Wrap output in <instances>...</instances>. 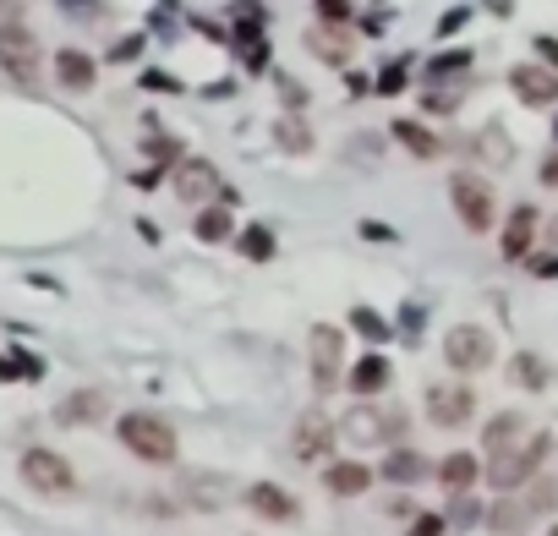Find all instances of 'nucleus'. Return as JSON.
Segmentation results:
<instances>
[{
  "instance_id": "1",
  "label": "nucleus",
  "mask_w": 558,
  "mask_h": 536,
  "mask_svg": "<svg viewBox=\"0 0 558 536\" xmlns=\"http://www.w3.org/2000/svg\"><path fill=\"white\" fill-rule=\"evenodd\" d=\"M558 504V482H531V493H504L493 509H487V531L493 536H526L537 526V515H548Z\"/></svg>"
},
{
  "instance_id": "2",
  "label": "nucleus",
  "mask_w": 558,
  "mask_h": 536,
  "mask_svg": "<svg viewBox=\"0 0 558 536\" xmlns=\"http://www.w3.org/2000/svg\"><path fill=\"white\" fill-rule=\"evenodd\" d=\"M449 203H455V219L471 236H487V230L498 225V197L476 170H455V176H449Z\"/></svg>"
},
{
  "instance_id": "3",
  "label": "nucleus",
  "mask_w": 558,
  "mask_h": 536,
  "mask_svg": "<svg viewBox=\"0 0 558 536\" xmlns=\"http://www.w3.org/2000/svg\"><path fill=\"white\" fill-rule=\"evenodd\" d=\"M121 444L137 454V460H148V465H170L176 460V427L170 422H159V416H148V411H132V416H121Z\"/></svg>"
},
{
  "instance_id": "4",
  "label": "nucleus",
  "mask_w": 558,
  "mask_h": 536,
  "mask_svg": "<svg viewBox=\"0 0 558 536\" xmlns=\"http://www.w3.org/2000/svg\"><path fill=\"white\" fill-rule=\"evenodd\" d=\"M548 449H553V438L548 433H531L526 438V449H509V454H498V465L487 476H493V487L498 493H520L526 482H537V471H542V460H548Z\"/></svg>"
},
{
  "instance_id": "5",
  "label": "nucleus",
  "mask_w": 558,
  "mask_h": 536,
  "mask_svg": "<svg viewBox=\"0 0 558 536\" xmlns=\"http://www.w3.org/2000/svg\"><path fill=\"white\" fill-rule=\"evenodd\" d=\"M307 356H312V383H318V394L340 389V378H345V334L334 329V323H312Z\"/></svg>"
},
{
  "instance_id": "6",
  "label": "nucleus",
  "mask_w": 558,
  "mask_h": 536,
  "mask_svg": "<svg viewBox=\"0 0 558 536\" xmlns=\"http://www.w3.org/2000/svg\"><path fill=\"white\" fill-rule=\"evenodd\" d=\"M22 482H28L33 493H44V498H72L77 493L72 465H66L55 449H28L22 454Z\"/></svg>"
},
{
  "instance_id": "7",
  "label": "nucleus",
  "mask_w": 558,
  "mask_h": 536,
  "mask_svg": "<svg viewBox=\"0 0 558 536\" xmlns=\"http://www.w3.org/2000/svg\"><path fill=\"white\" fill-rule=\"evenodd\" d=\"M493 334L487 329H476V323H460V329H449L444 334V361L455 372H482V367H493Z\"/></svg>"
},
{
  "instance_id": "8",
  "label": "nucleus",
  "mask_w": 558,
  "mask_h": 536,
  "mask_svg": "<svg viewBox=\"0 0 558 536\" xmlns=\"http://www.w3.org/2000/svg\"><path fill=\"white\" fill-rule=\"evenodd\" d=\"M427 416H433V427H444V433L465 427L476 416L471 383H433V389H427Z\"/></svg>"
},
{
  "instance_id": "9",
  "label": "nucleus",
  "mask_w": 558,
  "mask_h": 536,
  "mask_svg": "<svg viewBox=\"0 0 558 536\" xmlns=\"http://www.w3.org/2000/svg\"><path fill=\"white\" fill-rule=\"evenodd\" d=\"M0 66H6V77H17V83H33V77H39V39H33L22 22H6V28H0Z\"/></svg>"
},
{
  "instance_id": "10",
  "label": "nucleus",
  "mask_w": 558,
  "mask_h": 536,
  "mask_svg": "<svg viewBox=\"0 0 558 536\" xmlns=\"http://www.w3.org/2000/svg\"><path fill=\"white\" fill-rule=\"evenodd\" d=\"M345 438L351 444H362V449H372V444H389L394 433H400V416H389V411H378V405H351L345 411Z\"/></svg>"
},
{
  "instance_id": "11",
  "label": "nucleus",
  "mask_w": 558,
  "mask_h": 536,
  "mask_svg": "<svg viewBox=\"0 0 558 536\" xmlns=\"http://www.w3.org/2000/svg\"><path fill=\"white\" fill-rule=\"evenodd\" d=\"M509 88H515V99L531 104V110L558 104V72H553V66H537V61L515 66V72H509Z\"/></svg>"
},
{
  "instance_id": "12",
  "label": "nucleus",
  "mask_w": 558,
  "mask_h": 536,
  "mask_svg": "<svg viewBox=\"0 0 558 536\" xmlns=\"http://www.w3.org/2000/svg\"><path fill=\"white\" fill-rule=\"evenodd\" d=\"M176 197L181 203H192V208H203V203H214V192H219V170L208 165V159H181L176 165Z\"/></svg>"
},
{
  "instance_id": "13",
  "label": "nucleus",
  "mask_w": 558,
  "mask_h": 536,
  "mask_svg": "<svg viewBox=\"0 0 558 536\" xmlns=\"http://www.w3.org/2000/svg\"><path fill=\"white\" fill-rule=\"evenodd\" d=\"M334 433H340V427H334L323 411H301V416H296V438H290V449H296L301 460H323V454L334 449Z\"/></svg>"
},
{
  "instance_id": "14",
  "label": "nucleus",
  "mask_w": 558,
  "mask_h": 536,
  "mask_svg": "<svg viewBox=\"0 0 558 536\" xmlns=\"http://www.w3.org/2000/svg\"><path fill=\"white\" fill-rule=\"evenodd\" d=\"M307 50L318 55V61H329V66H345V61H351V50H356V44H351V33H345V22L318 17V22L307 28Z\"/></svg>"
},
{
  "instance_id": "15",
  "label": "nucleus",
  "mask_w": 558,
  "mask_h": 536,
  "mask_svg": "<svg viewBox=\"0 0 558 536\" xmlns=\"http://www.w3.org/2000/svg\"><path fill=\"white\" fill-rule=\"evenodd\" d=\"M104 411H110V394L104 389H77L55 405V422L61 427H93V422H104Z\"/></svg>"
},
{
  "instance_id": "16",
  "label": "nucleus",
  "mask_w": 558,
  "mask_h": 536,
  "mask_svg": "<svg viewBox=\"0 0 558 536\" xmlns=\"http://www.w3.org/2000/svg\"><path fill=\"white\" fill-rule=\"evenodd\" d=\"M247 498H252V509H258L263 520H274V526H290V520H301V498L285 493V487H274V482H258Z\"/></svg>"
},
{
  "instance_id": "17",
  "label": "nucleus",
  "mask_w": 558,
  "mask_h": 536,
  "mask_svg": "<svg viewBox=\"0 0 558 536\" xmlns=\"http://www.w3.org/2000/svg\"><path fill=\"white\" fill-rule=\"evenodd\" d=\"M537 225H542V214L531 203H520L515 214H509V225H504V258L509 263H520L531 252V241H537Z\"/></svg>"
},
{
  "instance_id": "18",
  "label": "nucleus",
  "mask_w": 558,
  "mask_h": 536,
  "mask_svg": "<svg viewBox=\"0 0 558 536\" xmlns=\"http://www.w3.org/2000/svg\"><path fill=\"white\" fill-rule=\"evenodd\" d=\"M526 433H531V422H526L520 411H498L493 422H487V433H482V449L498 460V454H509V449H515Z\"/></svg>"
},
{
  "instance_id": "19",
  "label": "nucleus",
  "mask_w": 558,
  "mask_h": 536,
  "mask_svg": "<svg viewBox=\"0 0 558 536\" xmlns=\"http://www.w3.org/2000/svg\"><path fill=\"white\" fill-rule=\"evenodd\" d=\"M372 476L378 471H367V465H356V460H334L329 471H323V487H329L334 498H362L372 487Z\"/></svg>"
},
{
  "instance_id": "20",
  "label": "nucleus",
  "mask_w": 558,
  "mask_h": 536,
  "mask_svg": "<svg viewBox=\"0 0 558 536\" xmlns=\"http://www.w3.org/2000/svg\"><path fill=\"white\" fill-rule=\"evenodd\" d=\"M394 383V367L383 356H362L351 372H345V389H356V394H383Z\"/></svg>"
},
{
  "instance_id": "21",
  "label": "nucleus",
  "mask_w": 558,
  "mask_h": 536,
  "mask_svg": "<svg viewBox=\"0 0 558 536\" xmlns=\"http://www.w3.org/2000/svg\"><path fill=\"white\" fill-rule=\"evenodd\" d=\"M55 77H61V88L88 93L93 77H99V66H93V55H83V50H61L55 55Z\"/></svg>"
},
{
  "instance_id": "22",
  "label": "nucleus",
  "mask_w": 558,
  "mask_h": 536,
  "mask_svg": "<svg viewBox=\"0 0 558 536\" xmlns=\"http://www.w3.org/2000/svg\"><path fill=\"white\" fill-rule=\"evenodd\" d=\"M383 476H389L394 487H416V482H427V476H438V471L416 449H394L389 460H383Z\"/></svg>"
},
{
  "instance_id": "23",
  "label": "nucleus",
  "mask_w": 558,
  "mask_h": 536,
  "mask_svg": "<svg viewBox=\"0 0 558 536\" xmlns=\"http://www.w3.org/2000/svg\"><path fill=\"white\" fill-rule=\"evenodd\" d=\"M476 471H482V465H476V454H449V460L444 465H438V482H444L449 487V493H471V487H476Z\"/></svg>"
},
{
  "instance_id": "24",
  "label": "nucleus",
  "mask_w": 558,
  "mask_h": 536,
  "mask_svg": "<svg viewBox=\"0 0 558 536\" xmlns=\"http://www.w3.org/2000/svg\"><path fill=\"white\" fill-rule=\"evenodd\" d=\"M389 132H394V143H400V148H411L416 159H438V148H444V143H438V137L427 132L422 121H394Z\"/></svg>"
},
{
  "instance_id": "25",
  "label": "nucleus",
  "mask_w": 558,
  "mask_h": 536,
  "mask_svg": "<svg viewBox=\"0 0 558 536\" xmlns=\"http://www.w3.org/2000/svg\"><path fill=\"white\" fill-rule=\"evenodd\" d=\"M236 236V219H230V208H208L203 203V214H197V241H208V247H214V241H230Z\"/></svg>"
},
{
  "instance_id": "26",
  "label": "nucleus",
  "mask_w": 558,
  "mask_h": 536,
  "mask_svg": "<svg viewBox=\"0 0 558 536\" xmlns=\"http://www.w3.org/2000/svg\"><path fill=\"white\" fill-rule=\"evenodd\" d=\"M236 247H241V258L269 263V258H274V230H269V225H247V230L236 236Z\"/></svg>"
},
{
  "instance_id": "27",
  "label": "nucleus",
  "mask_w": 558,
  "mask_h": 536,
  "mask_svg": "<svg viewBox=\"0 0 558 536\" xmlns=\"http://www.w3.org/2000/svg\"><path fill=\"white\" fill-rule=\"evenodd\" d=\"M476 154H487V165H509V159H515V148H509L504 126H487V132L476 137Z\"/></svg>"
},
{
  "instance_id": "28",
  "label": "nucleus",
  "mask_w": 558,
  "mask_h": 536,
  "mask_svg": "<svg viewBox=\"0 0 558 536\" xmlns=\"http://www.w3.org/2000/svg\"><path fill=\"white\" fill-rule=\"evenodd\" d=\"M509 378L526 383V389H548V367H542L537 356H515L509 361Z\"/></svg>"
},
{
  "instance_id": "29",
  "label": "nucleus",
  "mask_w": 558,
  "mask_h": 536,
  "mask_svg": "<svg viewBox=\"0 0 558 536\" xmlns=\"http://www.w3.org/2000/svg\"><path fill=\"white\" fill-rule=\"evenodd\" d=\"M476 520H487L482 498H471V493H455V504H449V526H476Z\"/></svg>"
},
{
  "instance_id": "30",
  "label": "nucleus",
  "mask_w": 558,
  "mask_h": 536,
  "mask_svg": "<svg viewBox=\"0 0 558 536\" xmlns=\"http://www.w3.org/2000/svg\"><path fill=\"white\" fill-rule=\"evenodd\" d=\"M186 493H192L197 504H225V498H230V487L219 482V476H214V482H208V476H186Z\"/></svg>"
},
{
  "instance_id": "31",
  "label": "nucleus",
  "mask_w": 558,
  "mask_h": 536,
  "mask_svg": "<svg viewBox=\"0 0 558 536\" xmlns=\"http://www.w3.org/2000/svg\"><path fill=\"white\" fill-rule=\"evenodd\" d=\"M274 132H279V148H290V154H307V148H312V132H307V126H296L290 115L274 126Z\"/></svg>"
},
{
  "instance_id": "32",
  "label": "nucleus",
  "mask_w": 558,
  "mask_h": 536,
  "mask_svg": "<svg viewBox=\"0 0 558 536\" xmlns=\"http://www.w3.org/2000/svg\"><path fill=\"white\" fill-rule=\"evenodd\" d=\"M351 323H356V329L367 334L372 345H378V340H389V323H383L378 312H367V307H356V312H351Z\"/></svg>"
},
{
  "instance_id": "33",
  "label": "nucleus",
  "mask_w": 558,
  "mask_h": 536,
  "mask_svg": "<svg viewBox=\"0 0 558 536\" xmlns=\"http://www.w3.org/2000/svg\"><path fill=\"white\" fill-rule=\"evenodd\" d=\"M465 66H471V55H465V50H449V55H438V61L427 66V77L438 83V77H455V72H465Z\"/></svg>"
},
{
  "instance_id": "34",
  "label": "nucleus",
  "mask_w": 558,
  "mask_h": 536,
  "mask_svg": "<svg viewBox=\"0 0 558 536\" xmlns=\"http://www.w3.org/2000/svg\"><path fill=\"white\" fill-rule=\"evenodd\" d=\"M405 88V66H383L378 72V93H400Z\"/></svg>"
},
{
  "instance_id": "35",
  "label": "nucleus",
  "mask_w": 558,
  "mask_h": 536,
  "mask_svg": "<svg viewBox=\"0 0 558 536\" xmlns=\"http://www.w3.org/2000/svg\"><path fill=\"white\" fill-rule=\"evenodd\" d=\"M318 17H329V22H351V0H318Z\"/></svg>"
},
{
  "instance_id": "36",
  "label": "nucleus",
  "mask_w": 558,
  "mask_h": 536,
  "mask_svg": "<svg viewBox=\"0 0 558 536\" xmlns=\"http://www.w3.org/2000/svg\"><path fill=\"white\" fill-rule=\"evenodd\" d=\"M537 55H542V61H548L553 72H558V39H548V33H542V39H537Z\"/></svg>"
},
{
  "instance_id": "37",
  "label": "nucleus",
  "mask_w": 558,
  "mask_h": 536,
  "mask_svg": "<svg viewBox=\"0 0 558 536\" xmlns=\"http://www.w3.org/2000/svg\"><path fill=\"white\" fill-rule=\"evenodd\" d=\"M137 50H143V39H121V44H115V61H132Z\"/></svg>"
},
{
  "instance_id": "38",
  "label": "nucleus",
  "mask_w": 558,
  "mask_h": 536,
  "mask_svg": "<svg viewBox=\"0 0 558 536\" xmlns=\"http://www.w3.org/2000/svg\"><path fill=\"white\" fill-rule=\"evenodd\" d=\"M383 515H389V520H411V515H416V509H411V504H405V498H394V504H389V509H383Z\"/></svg>"
},
{
  "instance_id": "39",
  "label": "nucleus",
  "mask_w": 558,
  "mask_h": 536,
  "mask_svg": "<svg viewBox=\"0 0 558 536\" xmlns=\"http://www.w3.org/2000/svg\"><path fill=\"white\" fill-rule=\"evenodd\" d=\"M542 186H553V192H558V154H548V165H542Z\"/></svg>"
},
{
  "instance_id": "40",
  "label": "nucleus",
  "mask_w": 558,
  "mask_h": 536,
  "mask_svg": "<svg viewBox=\"0 0 558 536\" xmlns=\"http://www.w3.org/2000/svg\"><path fill=\"white\" fill-rule=\"evenodd\" d=\"M143 88H159V93H165V88H176V83H170L165 72H148V77H143Z\"/></svg>"
},
{
  "instance_id": "41",
  "label": "nucleus",
  "mask_w": 558,
  "mask_h": 536,
  "mask_svg": "<svg viewBox=\"0 0 558 536\" xmlns=\"http://www.w3.org/2000/svg\"><path fill=\"white\" fill-rule=\"evenodd\" d=\"M66 11H99V0H66Z\"/></svg>"
},
{
  "instance_id": "42",
  "label": "nucleus",
  "mask_w": 558,
  "mask_h": 536,
  "mask_svg": "<svg viewBox=\"0 0 558 536\" xmlns=\"http://www.w3.org/2000/svg\"><path fill=\"white\" fill-rule=\"evenodd\" d=\"M548 241H553V247H558V219H553V225H548Z\"/></svg>"
},
{
  "instance_id": "43",
  "label": "nucleus",
  "mask_w": 558,
  "mask_h": 536,
  "mask_svg": "<svg viewBox=\"0 0 558 536\" xmlns=\"http://www.w3.org/2000/svg\"><path fill=\"white\" fill-rule=\"evenodd\" d=\"M548 536H558V526H553V531H548Z\"/></svg>"
},
{
  "instance_id": "44",
  "label": "nucleus",
  "mask_w": 558,
  "mask_h": 536,
  "mask_svg": "<svg viewBox=\"0 0 558 536\" xmlns=\"http://www.w3.org/2000/svg\"><path fill=\"white\" fill-rule=\"evenodd\" d=\"M553 132H558V126H553Z\"/></svg>"
}]
</instances>
